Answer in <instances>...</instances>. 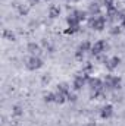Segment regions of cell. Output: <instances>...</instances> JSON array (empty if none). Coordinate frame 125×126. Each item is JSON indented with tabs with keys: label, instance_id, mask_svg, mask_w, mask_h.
<instances>
[{
	"label": "cell",
	"instance_id": "7402d4cb",
	"mask_svg": "<svg viewBox=\"0 0 125 126\" xmlns=\"http://www.w3.org/2000/svg\"><path fill=\"white\" fill-rule=\"evenodd\" d=\"M12 114H13V116H22V114H24L22 107H21V106H15L13 110H12Z\"/></svg>",
	"mask_w": 125,
	"mask_h": 126
},
{
	"label": "cell",
	"instance_id": "603a6c76",
	"mask_svg": "<svg viewBox=\"0 0 125 126\" xmlns=\"http://www.w3.org/2000/svg\"><path fill=\"white\" fill-rule=\"evenodd\" d=\"M121 28H122V27H119V25H113V27L109 30L110 35H119V34H121Z\"/></svg>",
	"mask_w": 125,
	"mask_h": 126
},
{
	"label": "cell",
	"instance_id": "52a82bcc",
	"mask_svg": "<svg viewBox=\"0 0 125 126\" xmlns=\"http://www.w3.org/2000/svg\"><path fill=\"white\" fill-rule=\"evenodd\" d=\"M106 19L107 22H115L116 19H119V10L116 6H112V7H107L106 9Z\"/></svg>",
	"mask_w": 125,
	"mask_h": 126
},
{
	"label": "cell",
	"instance_id": "f546056e",
	"mask_svg": "<svg viewBox=\"0 0 125 126\" xmlns=\"http://www.w3.org/2000/svg\"><path fill=\"white\" fill-rule=\"evenodd\" d=\"M88 126H96V125H94V123H90V125H88Z\"/></svg>",
	"mask_w": 125,
	"mask_h": 126
},
{
	"label": "cell",
	"instance_id": "4dcf8cb0",
	"mask_svg": "<svg viewBox=\"0 0 125 126\" xmlns=\"http://www.w3.org/2000/svg\"><path fill=\"white\" fill-rule=\"evenodd\" d=\"M72 1H80V0H72Z\"/></svg>",
	"mask_w": 125,
	"mask_h": 126
},
{
	"label": "cell",
	"instance_id": "7c38bea8",
	"mask_svg": "<svg viewBox=\"0 0 125 126\" xmlns=\"http://www.w3.org/2000/svg\"><path fill=\"white\" fill-rule=\"evenodd\" d=\"M61 7L59 6H56V4H53V6H50V9H49V18H52V19H56V18H59L61 16Z\"/></svg>",
	"mask_w": 125,
	"mask_h": 126
},
{
	"label": "cell",
	"instance_id": "7a4b0ae2",
	"mask_svg": "<svg viewBox=\"0 0 125 126\" xmlns=\"http://www.w3.org/2000/svg\"><path fill=\"white\" fill-rule=\"evenodd\" d=\"M106 24H107V19L104 15H99V16H91L88 19V27L94 30V31H103L106 28Z\"/></svg>",
	"mask_w": 125,
	"mask_h": 126
},
{
	"label": "cell",
	"instance_id": "6da1fadb",
	"mask_svg": "<svg viewBox=\"0 0 125 126\" xmlns=\"http://www.w3.org/2000/svg\"><path fill=\"white\" fill-rule=\"evenodd\" d=\"M104 90L106 91H115V90H119L121 88V78L116 76V75H106L104 76Z\"/></svg>",
	"mask_w": 125,
	"mask_h": 126
},
{
	"label": "cell",
	"instance_id": "2e32d148",
	"mask_svg": "<svg viewBox=\"0 0 125 126\" xmlns=\"http://www.w3.org/2000/svg\"><path fill=\"white\" fill-rule=\"evenodd\" d=\"M65 101H68L66 94H62V93L56 91V93H55V103H56V104H63Z\"/></svg>",
	"mask_w": 125,
	"mask_h": 126
},
{
	"label": "cell",
	"instance_id": "44dd1931",
	"mask_svg": "<svg viewBox=\"0 0 125 126\" xmlns=\"http://www.w3.org/2000/svg\"><path fill=\"white\" fill-rule=\"evenodd\" d=\"M18 12H19V15H22V16H27V15H28V12H30V7H28V6H24V4H19V7H18Z\"/></svg>",
	"mask_w": 125,
	"mask_h": 126
},
{
	"label": "cell",
	"instance_id": "4316f807",
	"mask_svg": "<svg viewBox=\"0 0 125 126\" xmlns=\"http://www.w3.org/2000/svg\"><path fill=\"white\" fill-rule=\"evenodd\" d=\"M50 79H52V78H50V75H46V76H43V84H46V82L49 84V82H50Z\"/></svg>",
	"mask_w": 125,
	"mask_h": 126
},
{
	"label": "cell",
	"instance_id": "277c9868",
	"mask_svg": "<svg viewBox=\"0 0 125 126\" xmlns=\"http://www.w3.org/2000/svg\"><path fill=\"white\" fill-rule=\"evenodd\" d=\"M106 48H107V43H106V40H99V41L94 43L93 47H91V54H93V56L103 54V53H106Z\"/></svg>",
	"mask_w": 125,
	"mask_h": 126
},
{
	"label": "cell",
	"instance_id": "9a60e30c",
	"mask_svg": "<svg viewBox=\"0 0 125 126\" xmlns=\"http://www.w3.org/2000/svg\"><path fill=\"white\" fill-rule=\"evenodd\" d=\"M58 91L59 93H62V94H69L71 93V87H69V84H66V82H62V84H58Z\"/></svg>",
	"mask_w": 125,
	"mask_h": 126
},
{
	"label": "cell",
	"instance_id": "30bf717a",
	"mask_svg": "<svg viewBox=\"0 0 125 126\" xmlns=\"http://www.w3.org/2000/svg\"><path fill=\"white\" fill-rule=\"evenodd\" d=\"M87 13L90 16H99L102 15V7L99 3H90L88 4V9H87Z\"/></svg>",
	"mask_w": 125,
	"mask_h": 126
},
{
	"label": "cell",
	"instance_id": "1f68e13d",
	"mask_svg": "<svg viewBox=\"0 0 125 126\" xmlns=\"http://www.w3.org/2000/svg\"><path fill=\"white\" fill-rule=\"evenodd\" d=\"M44 1H49V0H44Z\"/></svg>",
	"mask_w": 125,
	"mask_h": 126
},
{
	"label": "cell",
	"instance_id": "cb8c5ba5",
	"mask_svg": "<svg viewBox=\"0 0 125 126\" xmlns=\"http://www.w3.org/2000/svg\"><path fill=\"white\" fill-rule=\"evenodd\" d=\"M84 54H85V53H83L81 50H78V48H77V51H75V59H77L78 62H83V59H84Z\"/></svg>",
	"mask_w": 125,
	"mask_h": 126
},
{
	"label": "cell",
	"instance_id": "d6986e66",
	"mask_svg": "<svg viewBox=\"0 0 125 126\" xmlns=\"http://www.w3.org/2000/svg\"><path fill=\"white\" fill-rule=\"evenodd\" d=\"M77 32H80V25L68 27V28L65 30V34H66V35H74V34H77Z\"/></svg>",
	"mask_w": 125,
	"mask_h": 126
},
{
	"label": "cell",
	"instance_id": "9c48e42d",
	"mask_svg": "<svg viewBox=\"0 0 125 126\" xmlns=\"http://www.w3.org/2000/svg\"><path fill=\"white\" fill-rule=\"evenodd\" d=\"M112 114H113V106L112 104H106L100 109V117L102 119H109V117H112Z\"/></svg>",
	"mask_w": 125,
	"mask_h": 126
},
{
	"label": "cell",
	"instance_id": "ffe728a7",
	"mask_svg": "<svg viewBox=\"0 0 125 126\" xmlns=\"http://www.w3.org/2000/svg\"><path fill=\"white\" fill-rule=\"evenodd\" d=\"M43 100L46 103H55V93H44L43 94Z\"/></svg>",
	"mask_w": 125,
	"mask_h": 126
},
{
	"label": "cell",
	"instance_id": "ba28073f",
	"mask_svg": "<svg viewBox=\"0 0 125 126\" xmlns=\"http://www.w3.org/2000/svg\"><path fill=\"white\" fill-rule=\"evenodd\" d=\"M119 63H121V59H119L118 56H113V57L107 59V62L104 63V64H106V69H107L109 72H113V70L119 66Z\"/></svg>",
	"mask_w": 125,
	"mask_h": 126
},
{
	"label": "cell",
	"instance_id": "8992f818",
	"mask_svg": "<svg viewBox=\"0 0 125 126\" xmlns=\"http://www.w3.org/2000/svg\"><path fill=\"white\" fill-rule=\"evenodd\" d=\"M87 84H88V87H90V90H91V91L104 90V84H103V81H102V79H99V78L90 76V78H88V81H87Z\"/></svg>",
	"mask_w": 125,
	"mask_h": 126
},
{
	"label": "cell",
	"instance_id": "3957f363",
	"mask_svg": "<svg viewBox=\"0 0 125 126\" xmlns=\"http://www.w3.org/2000/svg\"><path fill=\"white\" fill-rule=\"evenodd\" d=\"M88 78H90V75H87V73H78V75H75L74 82H72V90L74 91H81L83 87L87 84Z\"/></svg>",
	"mask_w": 125,
	"mask_h": 126
},
{
	"label": "cell",
	"instance_id": "5bb4252c",
	"mask_svg": "<svg viewBox=\"0 0 125 126\" xmlns=\"http://www.w3.org/2000/svg\"><path fill=\"white\" fill-rule=\"evenodd\" d=\"M91 47H93V44H91L88 40H85V41H83V43L78 46V50H81L83 53H87V51H91Z\"/></svg>",
	"mask_w": 125,
	"mask_h": 126
},
{
	"label": "cell",
	"instance_id": "e0dca14e",
	"mask_svg": "<svg viewBox=\"0 0 125 126\" xmlns=\"http://www.w3.org/2000/svg\"><path fill=\"white\" fill-rule=\"evenodd\" d=\"M3 38L7 40V41H15V40H16L15 34L10 31V30H4V31H3Z\"/></svg>",
	"mask_w": 125,
	"mask_h": 126
},
{
	"label": "cell",
	"instance_id": "ac0fdd59",
	"mask_svg": "<svg viewBox=\"0 0 125 126\" xmlns=\"http://www.w3.org/2000/svg\"><path fill=\"white\" fill-rule=\"evenodd\" d=\"M93 70H94V64H93L91 62H87L84 66H83V73H87V75H90Z\"/></svg>",
	"mask_w": 125,
	"mask_h": 126
},
{
	"label": "cell",
	"instance_id": "5b68a950",
	"mask_svg": "<svg viewBox=\"0 0 125 126\" xmlns=\"http://www.w3.org/2000/svg\"><path fill=\"white\" fill-rule=\"evenodd\" d=\"M43 60L40 59V56H31L28 60H27V69L30 70H37L40 67H43Z\"/></svg>",
	"mask_w": 125,
	"mask_h": 126
},
{
	"label": "cell",
	"instance_id": "83f0119b",
	"mask_svg": "<svg viewBox=\"0 0 125 126\" xmlns=\"http://www.w3.org/2000/svg\"><path fill=\"white\" fill-rule=\"evenodd\" d=\"M28 3H30V6H34V4H38L40 0H28Z\"/></svg>",
	"mask_w": 125,
	"mask_h": 126
},
{
	"label": "cell",
	"instance_id": "484cf974",
	"mask_svg": "<svg viewBox=\"0 0 125 126\" xmlns=\"http://www.w3.org/2000/svg\"><path fill=\"white\" fill-rule=\"evenodd\" d=\"M66 98H68V101H71V103H75V101H77V95L72 94V93H69V94L66 95Z\"/></svg>",
	"mask_w": 125,
	"mask_h": 126
},
{
	"label": "cell",
	"instance_id": "f1b7e54d",
	"mask_svg": "<svg viewBox=\"0 0 125 126\" xmlns=\"http://www.w3.org/2000/svg\"><path fill=\"white\" fill-rule=\"evenodd\" d=\"M121 27L125 28V18H121Z\"/></svg>",
	"mask_w": 125,
	"mask_h": 126
},
{
	"label": "cell",
	"instance_id": "4fadbf2b",
	"mask_svg": "<svg viewBox=\"0 0 125 126\" xmlns=\"http://www.w3.org/2000/svg\"><path fill=\"white\" fill-rule=\"evenodd\" d=\"M27 50L31 53V56H38V54L41 53L40 46H38L37 43H30V44H28V47H27Z\"/></svg>",
	"mask_w": 125,
	"mask_h": 126
},
{
	"label": "cell",
	"instance_id": "d4e9b609",
	"mask_svg": "<svg viewBox=\"0 0 125 126\" xmlns=\"http://www.w3.org/2000/svg\"><path fill=\"white\" fill-rule=\"evenodd\" d=\"M103 6L107 9V7H112L115 6V0H103Z\"/></svg>",
	"mask_w": 125,
	"mask_h": 126
},
{
	"label": "cell",
	"instance_id": "8fae6325",
	"mask_svg": "<svg viewBox=\"0 0 125 126\" xmlns=\"http://www.w3.org/2000/svg\"><path fill=\"white\" fill-rule=\"evenodd\" d=\"M71 15L81 24V22H84L85 19H87V12H84V10H72L71 12Z\"/></svg>",
	"mask_w": 125,
	"mask_h": 126
},
{
	"label": "cell",
	"instance_id": "d6a6232c",
	"mask_svg": "<svg viewBox=\"0 0 125 126\" xmlns=\"http://www.w3.org/2000/svg\"><path fill=\"white\" fill-rule=\"evenodd\" d=\"M66 1H68V0H66Z\"/></svg>",
	"mask_w": 125,
	"mask_h": 126
}]
</instances>
